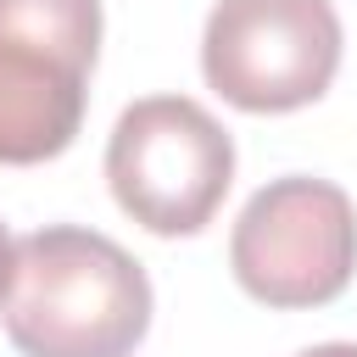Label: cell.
Masks as SVG:
<instances>
[{
	"mask_svg": "<svg viewBox=\"0 0 357 357\" xmlns=\"http://www.w3.org/2000/svg\"><path fill=\"white\" fill-rule=\"evenodd\" d=\"M0 318L22 357H128L151 329V279L117 240L50 223L17 240Z\"/></svg>",
	"mask_w": 357,
	"mask_h": 357,
	"instance_id": "6da1fadb",
	"label": "cell"
},
{
	"mask_svg": "<svg viewBox=\"0 0 357 357\" xmlns=\"http://www.w3.org/2000/svg\"><path fill=\"white\" fill-rule=\"evenodd\" d=\"M100 56V0H0V162L33 167L78 139Z\"/></svg>",
	"mask_w": 357,
	"mask_h": 357,
	"instance_id": "7a4b0ae2",
	"label": "cell"
},
{
	"mask_svg": "<svg viewBox=\"0 0 357 357\" xmlns=\"http://www.w3.org/2000/svg\"><path fill=\"white\" fill-rule=\"evenodd\" d=\"M106 184L151 234H201L234 184V139L201 100L145 95L106 139Z\"/></svg>",
	"mask_w": 357,
	"mask_h": 357,
	"instance_id": "3957f363",
	"label": "cell"
},
{
	"mask_svg": "<svg viewBox=\"0 0 357 357\" xmlns=\"http://www.w3.org/2000/svg\"><path fill=\"white\" fill-rule=\"evenodd\" d=\"M229 268L245 296L268 307H324L351 284L357 268V206L329 178L262 184L229 234Z\"/></svg>",
	"mask_w": 357,
	"mask_h": 357,
	"instance_id": "277c9868",
	"label": "cell"
},
{
	"mask_svg": "<svg viewBox=\"0 0 357 357\" xmlns=\"http://www.w3.org/2000/svg\"><path fill=\"white\" fill-rule=\"evenodd\" d=\"M340 67V17L329 0H218L201 33L206 84L240 112L312 106Z\"/></svg>",
	"mask_w": 357,
	"mask_h": 357,
	"instance_id": "5b68a950",
	"label": "cell"
},
{
	"mask_svg": "<svg viewBox=\"0 0 357 357\" xmlns=\"http://www.w3.org/2000/svg\"><path fill=\"white\" fill-rule=\"evenodd\" d=\"M11 268H17V240H11L6 223H0V301H6V290H11Z\"/></svg>",
	"mask_w": 357,
	"mask_h": 357,
	"instance_id": "8992f818",
	"label": "cell"
},
{
	"mask_svg": "<svg viewBox=\"0 0 357 357\" xmlns=\"http://www.w3.org/2000/svg\"><path fill=\"white\" fill-rule=\"evenodd\" d=\"M301 357H357V340H324V346H307Z\"/></svg>",
	"mask_w": 357,
	"mask_h": 357,
	"instance_id": "52a82bcc",
	"label": "cell"
}]
</instances>
